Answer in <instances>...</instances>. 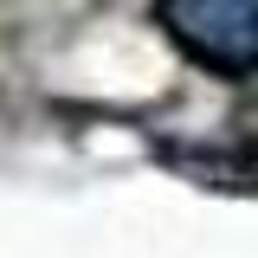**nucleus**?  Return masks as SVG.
<instances>
[{"label":"nucleus","mask_w":258,"mask_h":258,"mask_svg":"<svg viewBox=\"0 0 258 258\" xmlns=\"http://www.w3.org/2000/svg\"><path fill=\"white\" fill-rule=\"evenodd\" d=\"M155 26L213 78H258V0H155Z\"/></svg>","instance_id":"1"}]
</instances>
